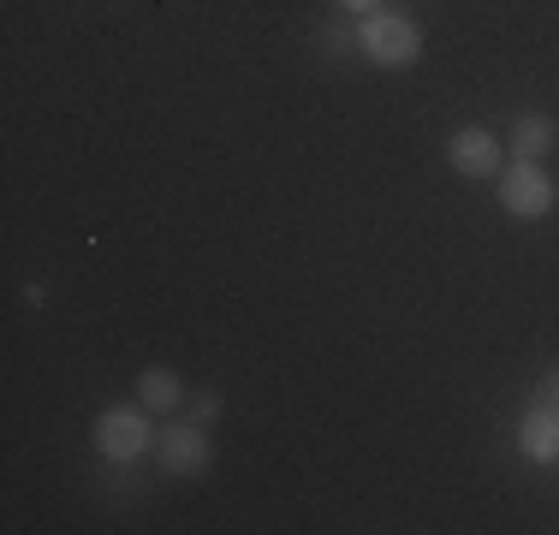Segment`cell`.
<instances>
[{
    "instance_id": "6da1fadb",
    "label": "cell",
    "mask_w": 559,
    "mask_h": 535,
    "mask_svg": "<svg viewBox=\"0 0 559 535\" xmlns=\"http://www.w3.org/2000/svg\"><path fill=\"white\" fill-rule=\"evenodd\" d=\"M357 48L369 54V66H417L423 60V31L411 19H399V12H369L364 24H357Z\"/></svg>"
},
{
    "instance_id": "7a4b0ae2",
    "label": "cell",
    "mask_w": 559,
    "mask_h": 535,
    "mask_svg": "<svg viewBox=\"0 0 559 535\" xmlns=\"http://www.w3.org/2000/svg\"><path fill=\"white\" fill-rule=\"evenodd\" d=\"M155 435H162V428L150 423V405H114L96 417V452L114 464H138L143 452L155 447Z\"/></svg>"
},
{
    "instance_id": "3957f363",
    "label": "cell",
    "mask_w": 559,
    "mask_h": 535,
    "mask_svg": "<svg viewBox=\"0 0 559 535\" xmlns=\"http://www.w3.org/2000/svg\"><path fill=\"white\" fill-rule=\"evenodd\" d=\"M554 203H559V185L548 179L542 160H512L500 173V209L512 221H542V214H554Z\"/></svg>"
},
{
    "instance_id": "277c9868",
    "label": "cell",
    "mask_w": 559,
    "mask_h": 535,
    "mask_svg": "<svg viewBox=\"0 0 559 535\" xmlns=\"http://www.w3.org/2000/svg\"><path fill=\"white\" fill-rule=\"evenodd\" d=\"M155 459H162V471L167 476H203L209 471V435H203V423H173L155 435Z\"/></svg>"
},
{
    "instance_id": "5b68a950",
    "label": "cell",
    "mask_w": 559,
    "mask_h": 535,
    "mask_svg": "<svg viewBox=\"0 0 559 535\" xmlns=\"http://www.w3.org/2000/svg\"><path fill=\"white\" fill-rule=\"evenodd\" d=\"M447 160L464 173V179H488V173L500 167V143H495V131H483V126H464L459 138L447 143Z\"/></svg>"
},
{
    "instance_id": "8992f818",
    "label": "cell",
    "mask_w": 559,
    "mask_h": 535,
    "mask_svg": "<svg viewBox=\"0 0 559 535\" xmlns=\"http://www.w3.org/2000/svg\"><path fill=\"white\" fill-rule=\"evenodd\" d=\"M518 452L536 464H559V411L554 405H536L518 423Z\"/></svg>"
},
{
    "instance_id": "52a82bcc",
    "label": "cell",
    "mask_w": 559,
    "mask_h": 535,
    "mask_svg": "<svg viewBox=\"0 0 559 535\" xmlns=\"http://www.w3.org/2000/svg\"><path fill=\"white\" fill-rule=\"evenodd\" d=\"M554 143H559V126L548 114H524L512 126V160H542V155H554Z\"/></svg>"
},
{
    "instance_id": "ba28073f",
    "label": "cell",
    "mask_w": 559,
    "mask_h": 535,
    "mask_svg": "<svg viewBox=\"0 0 559 535\" xmlns=\"http://www.w3.org/2000/svg\"><path fill=\"white\" fill-rule=\"evenodd\" d=\"M138 399H143L150 411H179V405H185V381H179L173 369H143V374H138Z\"/></svg>"
},
{
    "instance_id": "9c48e42d",
    "label": "cell",
    "mask_w": 559,
    "mask_h": 535,
    "mask_svg": "<svg viewBox=\"0 0 559 535\" xmlns=\"http://www.w3.org/2000/svg\"><path fill=\"white\" fill-rule=\"evenodd\" d=\"M215 417H221V399H215V393H197V399H191V423H203V428H209Z\"/></svg>"
},
{
    "instance_id": "30bf717a",
    "label": "cell",
    "mask_w": 559,
    "mask_h": 535,
    "mask_svg": "<svg viewBox=\"0 0 559 535\" xmlns=\"http://www.w3.org/2000/svg\"><path fill=\"white\" fill-rule=\"evenodd\" d=\"M542 405H554V411H559V369L548 374V387H542Z\"/></svg>"
},
{
    "instance_id": "8fae6325",
    "label": "cell",
    "mask_w": 559,
    "mask_h": 535,
    "mask_svg": "<svg viewBox=\"0 0 559 535\" xmlns=\"http://www.w3.org/2000/svg\"><path fill=\"white\" fill-rule=\"evenodd\" d=\"M340 7L345 12H364V19H369V12H381V0H340Z\"/></svg>"
}]
</instances>
